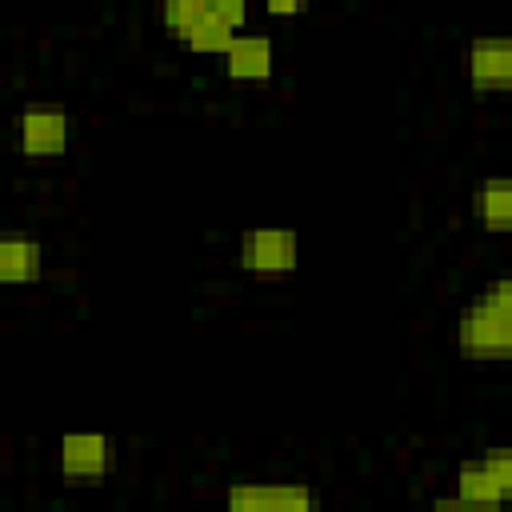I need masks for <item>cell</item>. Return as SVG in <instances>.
Segmentation results:
<instances>
[{
  "mask_svg": "<svg viewBox=\"0 0 512 512\" xmlns=\"http://www.w3.org/2000/svg\"><path fill=\"white\" fill-rule=\"evenodd\" d=\"M456 348L464 360L512 364V272L488 280L456 320Z\"/></svg>",
  "mask_w": 512,
  "mask_h": 512,
  "instance_id": "obj_1",
  "label": "cell"
},
{
  "mask_svg": "<svg viewBox=\"0 0 512 512\" xmlns=\"http://www.w3.org/2000/svg\"><path fill=\"white\" fill-rule=\"evenodd\" d=\"M160 20L196 56H224L240 28H232L224 16H216L212 0H160Z\"/></svg>",
  "mask_w": 512,
  "mask_h": 512,
  "instance_id": "obj_2",
  "label": "cell"
},
{
  "mask_svg": "<svg viewBox=\"0 0 512 512\" xmlns=\"http://www.w3.org/2000/svg\"><path fill=\"white\" fill-rule=\"evenodd\" d=\"M236 260L252 276H288L300 264V240L292 228H248L240 236Z\"/></svg>",
  "mask_w": 512,
  "mask_h": 512,
  "instance_id": "obj_3",
  "label": "cell"
},
{
  "mask_svg": "<svg viewBox=\"0 0 512 512\" xmlns=\"http://www.w3.org/2000/svg\"><path fill=\"white\" fill-rule=\"evenodd\" d=\"M16 144L28 160H52L64 156L72 144V116L52 104H32L16 116Z\"/></svg>",
  "mask_w": 512,
  "mask_h": 512,
  "instance_id": "obj_4",
  "label": "cell"
},
{
  "mask_svg": "<svg viewBox=\"0 0 512 512\" xmlns=\"http://www.w3.org/2000/svg\"><path fill=\"white\" fill-rule=\"evenodd\" d=\"M112 460L116 448L104 432H64L56 444V468L80 484H100L112 472Z\"/></svg>",
  "mask_w": 512,
  "mask_h": 512,
  "instance_id": "obj_5",
  "label": "cell"
},
{
  "mask_svg": "<svg viewBox=\"0 0 512 512\" xmlns=\"http://www.w3.org/2000/svg\"><path fill=\"white\" fill-rule=\"evenodd\" d=\"M472 92H512V36H476L464 52Z\"/></svg>",
  "mask_w": 512,
  "mask_h": 512,
  "instance_id": "obj_6",
  "label": "cell"
},
{
  "mask_svg": "<svg viewBox=\"0 0 512 512\" xmlns=\"http://www.w3.org/2000/svg\"><path fill=\"white\" fill-rule=\"evenodd\" d=\"M224 504L232 512H312L316 492L308 484H232Z\"/></svg>",
  "mask_w": 512,
  "mask_h": 512,
  "instance_id": "obj_7",
  "label": "cell"
},
{
  "mask_svg": "<svg viewBox=\"0 0 512 512\" xmlns=\"http://www.w3.org/2000/svg\"><path fill=\"white\" fill-rule=\"evenodd\" d=\"M220 60H224V76L228 80L260 84V80H268L276 72V52H272V40L264 32H236V40L228 44V52Z\"/></svg>",
  "mask_w": 512,
  "mask_h": 512,
  "instance_id": "obj_8",
  "label": "cell"
},
{
  "mask_svg": "<svg viewBox=\"0 0 512 512\" xmlns=\"http://www.w3.org/2000/svg\"><path fill=\"white\" fill-rule=\"evenodd\" d=\"M44 276V248L32 236H4L0 240V280L8 288L36 284Z\"/></svg>",
  "mask_w": 512,
  "mask_h": 512,
  "instance_id": "obj_9",
  "label": "cell"
},
{
  "mask_svg": "<svg viewBox=\"0 0 512 512\" xmlns=\"http://www.w3.org/2000/svg\"><path fill=\"white\" fill-rule=\"evenodd\" d=\"M472 212L484 232H512V176H484L472 192Z\"/></svg>",
  "mask_w": 512,
  "mask_h": 512,
  "instance_id": "obj_10",
  "label": "cell"
},
{
  "mask_svg": "<svg viewBox=\"0 0 512 512\" xmlns=\"http://www.w3.org/2000/svg\"><path fill=\"white\" fill-rule=\"evenodd\" d=\"M436 504H440V508H460V504H468V508H492V504H504V500H500V488H496V480L488 476L484 460L476 456V460H464V464L456 468V496H452V500L440 496Z\"/></svg>",
  "mask_w": 512,
  "mask_h": 512,
  "instance_id": "obj_11",
  "label": "cell"
},
{
  "mask_svg": "<svg viewBox=\"0 0 512 512\" xmlns=\"http://www.w3.org/2000/svg\"><path fill=\"white\" fill-rule=\"evenodd\" d=\"M480 460H484L488 476L496 480V488H500V500L508 504V500H512V448H492V452H484Z\"/></svg>",
  "mask_w": 512,
  "mask_h": 512,
  "instance_id": "obj_12",
  "label": "cell"
},
{
  "mask_svg": "<svg viewBox=\"0 0 512 512\" xmlns=\"http://www.w3.org/2000/svg\"><path fill=\"white\" fill-rule=\"evenodd\" d=\"M212 8H216V16H224L232 28H244V20H248V0H212Z\"/></svg>",
  "mask_w": 512,
  "mask_h": 512,
  "instance_id": "obj_13",
  "label": "cell"
},
{
  "mask_svg": "<svg viewBox=\"0 0 512 512\" xmlns=\"http://www.w3.org/2000/svg\"><path fill=\"white\" fill-rule=\"evenodd\" d=\"M264 8H268L272 16H300V12L312 8V0H264Z\"/></svg>",
  "mask_w": 512,
  "mask_h": 512,
  "instance_id": "obj_14",
  "label": "cell"
}]
</instances>
